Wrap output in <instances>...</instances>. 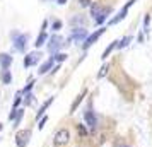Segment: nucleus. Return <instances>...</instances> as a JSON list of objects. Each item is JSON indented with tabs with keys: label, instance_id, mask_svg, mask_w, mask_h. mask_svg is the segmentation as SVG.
Masks as SVG:
<instances>
[{
	"label": "nucleus",
	"instance_id": "23",
	"mask_svg": "<svg viewBox=\"0 0 152 147\" xmlns=\"http://www.w3.org/2000/svg\"><path fill=\"white\" fill-rule=\"evenodd\" d=\"M21 94L22 92H17V96H15V101H14V110H17V106L21 103Z\"/></svg>",
	"mask_w": 152,
	"mask_h": 147
},
{
	"label": "nucleus",
	"instance_id": "3",
	"mask_svg": "<svg viewBox=\"0 0 152 147\" xmlns=\"http://www.w3.org/2000/svg\"><path fill=\"white\" fill-rule=\"evenodd\" d=\"M26 45H28V34L14 33V46H15V50L24 51V50H26Z\"/></svg>",
	"mask_w": 152,
	"mask_h": 147
},
{
	"label": "nucleus",
	"instance_id": "21",
	"mask_svg": "<svg viewBox=\"0 0 152 147\" xmlns=\"http://www.w3.org/2000/svg\"><path fill=\"white\" fill-rule=\"evenodd\" d=\"M84 96H86V91H82V94H80V96H77V99H75V101H74V105H72V113L75 111L77 105H79V103L82 101V98H84Z\"/></svg>",
	"mask_w": 152,
	"mask_h": 147
},
{
	"label": "nucleus",
	"instance_id": "12",
	"mask_svg": "<svg viewBox=\"0 0 152 147\" xmlns=\"http://www.w3.org/2000/svg\"><path fill=\"white\" fill-rule=\"evenodd\" d=\"M53 99H55V98H50V99H46V101L43 103V105H41V108H39V111H38V115H36V118H41L43 115H45V111L48 110V106L51 105V103H53Z\"/></svg>",
	"mask_w": 152,
	"mask_h": 147
},
{
	"label": "nucleus",
	"instance_id": "17",
	"mask_svg": "<svg viewBox=\"0 0 152 147\" xmlns=\"http://www.w3.org/2000/svg\"><path fill=\"white\" fill-rule=\"evenodd\" d=\"M70 24H80V28H82L84 24H86V19H84L82 15H75V17H72V21H70Z\"/></svg>",
	"mask_w": 152,
	"mask_h": 147
},
{
	"label": "nucleus",
	"instance_id": "8",
	"mask_svg": "<svg viewBox=\"0 0 152 147\" xmlns=\"http://www.w3.org/2000/svg\"><path fill=\"white\" fill-rule=\"evenodd\" d=\"M70 39H77V41H82L84 39V41H86V39H87V31L84 28H75L74 29V36H72Z\"/></svg>",
	"mask_w": 152,
	"mask_h": 147
},
{
	"label": "nucleus",
	"instance_id": "7",
	"mask_svg": "<svg viewBox=\"0 0 152 147\" xmlns=\"http://www.w3.org/2000/svg\"><path fill=\"white\" fill-rule=\"evenodd\" d=\"M39 56H41V55H39L38 51H33V53H29L28 56H24V67H31V65L38 63Z\"/></svg>",
	"mask_w": 152,
	"mask_h": 147
},
{
	"label": "nucleus",
	"instance_id": "29",
	"mask_svg": "<svg viewBox=\"0 0 152 147\" xmlns=\"http://www.w3.org/2000/svg\"><path fill=\"white\" fill-rule=\"evenodd\" d=\"M31 103H33V94L28 92V96H26V105H31Z\"/></svg>",
	"mask_w": 152,
	"mask_h": 147
},
{
	"label": "nucleus",
	"instance_id": "32",
	"mask_svg": "<svg viewBox=\"0 0 152 147\" xmlns=\"http://www.w3.org/2000/svg\"><path fill=\"white\" fill-rule=\"evenodd\" d=\"M0 130H2V125H0Z\"/></svg>",
	"mask_w": 152,
	"mask_h": 147
},
{
	"label": "nucleus",
	"instance_id": "18",
	"mask_svg": "<svg viewBox=\"0 0 152 147\" xmlns=\"http://www.w3.org/2000/svg\"><path fill=\"white\" fill-rule=\"evenodd\" d=\"M116 46H118V41H113V43H111L110 46H108V48L104 50V53H103V58H108V55H110V53H111V51H113L115 48H116Z\"/></svg>",
	"mask_w": 152,
	"mask_h": 147
},
{
	"label": "nucleus",
	"instance_id": "6",
	"mask_svg": "<svg viewBox=\"0 0 152 147\" xmlns=\"http://www.w3.org/2000/svg\"><path fill=\"white\" fill-rule=\"evenodd\" d=\"M103 33H104V28H101V29H97L96 33H92L91 36H87V39H86V41H84V45H82L84 50H87L91 45H92V43H96V41H97V38L103 34Z\"/></svg>",
	"mask_w": 152,
	"mask_h": 147
},
{
	"label": "nucleus",
	"instance_id": "20",
	"mask_svg": "<svg viewBox=\"0 0 152 147\" xmlns=\"http://www.w3.org/2000/svg\"><path fill=\"white\" fill-rule=\"evenodd\" d=\"M108 70H110V65H108V63H104L103 67H101V70H99V74H97V77H99V79H103L104 75L108 74Z\"/></svg>",
	"mask_w": 152,
	"mask_h": 147
},
{
	"label": "nucleus",
	"instance_id": "30",
	"mask_svg": "<svg viewBox=\"0 0 152 147\" xmlns=\"http://www.w3.org/2000/svg\"><path fill=\"white\" fill-rule=\"evenodd\" d=\"M149 21H151V17H149V15H147V17H145V21H144V24H145V28H147V26H149Z\"/></svg>",
	"mask_w": 152,
	"mask_h": 147
},
{
	"label": "nucleus",
	"instance_id": "5",
	"mask_svg": "<svg viewBox=\"0 0 152 147\" xmlns=\"http://www.w3.org/2000/svg\"><path fill=\"white\" fill-rule=\"evenodd\" d=\"M84 118H86V123L89 125L91 128V132H94L96 130V127H97V120H96V115L91 111V110H87L86 111V115H84Z\"/></svg>",
	"mask_w": 152,
	"mask_h": 147
},
{
	"label": "nucleus",
	"instance_id": "14",
	"mask_svg": "<svg viewBox=\"0 0 152 147\" xmlns=\"http://www.w3.org/2000/svg\"><path fill=\"white\" fill-rule=\"evenodd\" d=\"M46 38H48V36H46V33H45V31H41V34L38 36V39H36V43H34L36 48L43 46V45H45V41H46Z\"/></svg>",
	"mask_w": 152,
	"mask_h": 147
},
{
	"label": "nucleus",
	"instance_id": "31",
	"mask_svg": "<svg viewBox=\"0 0 152 147\" xmlns=\"http://www.w3.org/2000/svg\"><path fill=\"white\" fill-rule=\"evenodd\" d=\"M56 2H58L60 5H63V4H67V0H56Z\"/></svg>",
	"mask_w": 152,
	"mask_h": 147
},
{
	"label": "nucleus",
	"instance_id": "33",
	"mask_svg": "<svg viewBox=\"0 0 152 147\" xmlns=\"http://www.w3.org/2000/svg\"><path fill=\"white\" fill-rule=\"evenodd\" d=\"M125 147H126V146H125Z\"/></svg>",
	"mask_w": 152,
	"mask_h": 147
},
{
	"label": "nucleus",
	"instance_id": "28",
	"mask_svg": "<svg viewBox=\"0 0 152 147\" xmlns=\"http://www.w3.org/2000/svg\"><path fill=\"white\" fill-rule=\"evenodd\" d=\"M46 120H48V118H46V116H43V118L39 120V125H38V128H39V130H41L43 127H45V123H46Z\"/></svg>",
	"mask_w": 152,
	"mask_h": 147
},
{
	"label": "nucleus",
	"instance_id": "24",
	"mask_svg": "<svg viewBox=\"0 0 152 147\" xmlns=\"http://www.w3.org/2000/svg\"><path fill=\"white\" fill-rule=\"evenodd\" d=\"M77 130H79L80 135H87V130H86V127L84 125H77Z\"/></svg>",
	"mask_w": 152,
	"mask_h": 147
},
{
	"label": "nucleus",
	"instance_id": "1",
	"mask_svg": "<svg viewBox=\"0 0 152 147\" xmlns=\"http://www.w3.org/2000/svg\"><path fill=\"white\" fill-rule=\"evenodd\" d=\"M69 140H70L69 130H67V128H62V130H58V132L55 133V139H53V142H55V146H65Z\"/></svg>",
	"mask_w": 152,
	"mask_h": 147
},
{
	"label": "nucleus",
	"instance_id": "11",
	"mask_svg": "<svg viewBox=\"0 0 152 147\" xmlns=\"http://www.w3.org/2000/svg\"><path fill=\"white\" fill-rule=\"evenodd\" d=\"M53 62H55V58H53V56H51V58H50L48 62H45L41 65V67H39V70H38V72H39V74H46V72H50V69H51V67H53Z\"/></svg>",
	"mask_w": 152,
	"mask_h": 147
},
{
	"label": "nucleus",
	"instance_id": "2",
	"mask_svg": "<svg viewBox=\"0 0 152 147\" xmlns=\"http://www.w3.org/2000/svg\"><path fill=\"white\" fill-rule=\"evenodd\" d=\"M29 137H31V132H29V130H21V132H17V135H15V146L26 147L28 142H29Z\"/></svg>",
	"mask_w": 152,
	"mask_h": 147
},
{
	"label": "nucleus",
	"instance_id": "9",
	"mask_svg": "<svg viewBox=\"0 0 152 147\" xmlns=\"http://www.w3.org/2000/svg\"><path fill=\"white\" fill-rule=\"evenodd\" d=\"M0 65H2L4 70H7L12 65V56L7 55V53H0Z\"/></svg>",
	"mask_w": 152,
	"mask_h": 147
},
{
	"label": "nucleus",
	"instance_id": "19",
	"mask_svg": "<svg viewBox=\"0 0 152 147\" xmlns=\"http://www.w3.org/2000/svg\"><path fill=\"white\" fill-rule=\"evenodd\" d=\"M130 41H132L130 36H125L123 39H120V41H118V46H116V48H125V46H126Z\"/></svg>",
	"mask_w": 152,
	"mask_h": 147
},
{
	"label": "nucleus",
	"instance_id": "15",
	"mask_svg": "<svg viewBox=\"0 0 152 147\" xmlns=\"http://www.w3.org/2000/svg\"><path fill=\"white\" fill-rule=\"evenodd\" d=\"M101 12H103V7H99L97 4H94V5H91V14L94 15V19H97Z\"/></svg>",
	"mask_w": 152,
	"mask_h": 147
},
{
	"label": "nucleus",
	"instance_id": "13",
	"mask_svg": "<svg viewBox=\"0 0 152 147\" xmlns=\"http://www.w3.org/2000/svg\"><path fill=\"white\" fill-rule=\"evenodd\" d=\"M111 12V9H103V12L99 14V17L96 19V24H103L104 21H106V17H108V14Z\"/></svg>",
	"mask_w": 152,
	"mask_h": 147
},
{
	"label": "nucleus",
	"instance_id": "27",
	"mask_svg": "<svg viewBox=\"0 0 152 147\" xmlns=\"http://www.w3.org/2000/svg\"><path fill=\"white\" fill-rule=\"evenodd\" d=\"M79 4H80L82 7H89V5H91V0H79Z\"/></svg>",
	"mask_w": 152,
	"mask_h": 147
},
{
	"label": "nucleus",
	"instance_id": "16",
	"mask_svg": "<svg viewBox=\"0 0 152 147\" xmlns=\"http://www.w3.org/2000/svg\"><path fill=\"white\" fill-rule=\"evenodd\" d=\"M2 82H4V84H10V82H12V74H10L9 70H4V74H2Z\"/></svg>",
	"mask_w": 152,
	"mask_h": 147
},
{
	"label": "nucleus",
	"instance_id": "25",
	"mask_svg": "<svg viewBox=\"0 0 152 147\" xmlns=\"http://www.w3.org/2000/svg\"><path fill=\"white\" fill-rule=\"evenodd\" d=\"M33 84H34V82H33V80H29V84L26 86V87H24V91H22V92H26V94H28V92L31 91V89H33Z\"/></svg>",
	"mask_w": 152,
	"mask_h": 147
},
{
	"label": "nucleus",
	"instance_id": "26",
	"mask_svg": "<svg viewBox=\"0 0 152 147\" xmlns=\"http://www.w3.org/2000/svg\"><path fill=\"white\" fill-rule=\"evenodd\" d=\"M51 28L55 29V31H58V29L62 28V22H60V21H55V22H53V26H51Z\"/></svg>",
	"mask_w": 152,
	"mask_h": 147
},
{
	"label": "nucleus",
	"instance_id": "22",
	"mask_svg": "<svg viewBox=\"0 0 152 147\" xmlns=\"http://www.w3.org/2000/svg\"><path fill=\"white\" fill-rule=\"evenodd\" d=\"M53 58H55L56 62H63V60H67V55H65V53H56Z\"/></svg>",
	"mask_w": 152,
	"mask_h": 147
},
{
	"label": "nucleus",
	"instance_id": "10",
	"mask_svg": "<svg viewBox=\"0 0 152 147\" xmlns=\"http://www.w3.org/2000/svg\"><path fill=\"white\" fill-rule=\"evenodd\" d=\"M126 12H128V9H126V7H123V9H121V10H120V12L116 14V17H113V19L110 21V24H111V26H115V24H118V22L121 21V19H125V17H126Z\"/></svg>",
	"mask_w": 152,
	"mask_h": 147
},
{
	"label": "nucleus",
	"instance_id": "4",
	"mask_svg": "<svg viewBox=\"0 0 152 147\" xmlns=\"http://www.w3.org/2000/svg\"><path fill=\"white\" fill-rule=\"evenodd\" d=\"M62 41L63 39L60 38V36H51V38H50V43H48V50L51 51V53H55L56 50L62 48L63 45H65V43H62Z\"/></svg>",
	"mask_w": 152,
	"mask_h": 147
}]
</instances>
